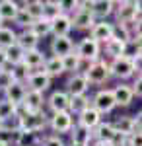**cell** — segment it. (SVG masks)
Listing matches in <instances>:
<instances>
[{
    "instance_id": "6da1fadb",
    "label": "cell",
    "mask_w": 142,
    "mask_h": 146,
    "mask_svg": "<svg viewBox=\"0 0 142 146\" xmlns=\"http://www.w3.org/2000/svg\"><path fill=\"white\" fill-rule=\"evenodd\" d=\"M12 127H18L20 131H27V133H37V135H45V131L49 129V113H25L18 107V117L16 121L10 123Z\"/></svg>"
},
{
    "instance_id": "7a4b0ae2",
    "label": "cell",
    "mask_w": 142,
    "mask_h": 146,
    "mask_svg": "<svg viewBox=\"0 0 142 146\" xmlns=\"http://www.w3.org/2000/svg\"><path fill=\"white\" fill-rule=\"evenodd\" d=\"M76 125V117L70 111L64 113H49V131L53 135H70V131Z\"/></svg>"
},
{
    "instance_id": "3957f363",
    "label": "cell",
    "mask_w": 142,
    "mask_h": 146,
    "mask_svg": "<svg viewBox=\"0 0 142 146\" xmlns=\"http://www.w3.org/2000/svg\"><path fill=\"white\" fill-rule=\"evenodd\" d=\"M86 80L90 82V86H103L111 80V68L107 58H99L96 62H92V66L88 68V72L84 74Z\"/></svg>"
},
{
    "instance_id": "277c9868",
    "label": "cell",
    "mask_w": 142,
    "mask_h": 146,
    "mask_svg": "<svg viewBox=\"0 0 142 146\" xmlns=\"http://www.w3.org/2000/svg\"><path fill=\"white\" fill-rule=\"evenodd\" d=\"M109 68H111V78H115L117 82H129L136 76L134 60L127 58V56H119V58L111 60Z\"/></svg>"
},
{
    "instance_id": "5b68a950",
    "label": "cell",
    "mask_w": 142,
    "mask_h": 146,
    "mask_svg": "<svg viewBox=\"0 0 142 146\" xmlns=\"http://www.w3.org/2000/svg\"><path fill=\"white\" fill-rule=\"evenodd\" d=\"M80 58L84 60H90V62H96L99 58H103V45H99L98 41H94L90 35L88 37H82L76 43V51H74Z\"/></svg>"
},
{
    "instance_id": "8992f818",
    "label": "cell",
    "mask_w": 142,
    "mask_h": 146,
    "mask_svg": "<svg viewBox=\"0 0 142 146\" xmlns=\"http://www.w3.org/2000/svg\"><path fill=\"white\" fill-rule=\"evenodd\" d=\"M92 107L98 109L101 115H111V113L117 109L113 90H111V88H99V90L92 96Z\"/></svg>"
},
{
    "instance_id": "52a82bcc",
    "label": "cell",
    "mask_w": 142,
    "mask_h": 146,
    "mask_svg": "<svg viewBox=\"0 0 142 146\" xmlns=\"http://www.w3.org/2000/svg\"><path fill=\"white\" fill-rule=\"evenodd\" d=\"M113 16H115V23H123V25L136 22V2H132V0L115 2V14Z\"/></svg>"
},
{
    "instance_id": "ba28073f",
    "label": "cell",
    "mask_w": 142,
    "mask_h": 146,
    "mask_svg": "<svg viewBox=\"0 0 142 146\" xmlns=\"http://www.w3.org/2000/svg\"><path fill=\"white\" fill-rule=\"evenodd\" d=\"M47 111L49 113L70 111V96L64 90H53L47 96Z\"/></svg>"
},
{
    "instance_id": "9c48e42d",
    "label": "cell",
    "mask_w": 142,
    "mask_h": 146,
    "mask_svg": "<svg viewBox=\"0 0 142 146\" xmlns=\"http://www.w3.org/2000/svg\"><path fill=\"white\" fill-rule=\"evenodd\" d=\"M20 109L25 111V113H41V111H45V109H47V98H45V94L27 90V96H25L23 103L20 105Z\"/></svg>"
},
{
    "instance_id": "30bf717a",
    "label": "cell",
    "mask_w": 142,
    "mask_h": 146,
    "mask_svg": "<svg viewBox=\"0 0 142 146\" xmlns=\"http://www.w3.org/2000/svg\"><path fill=\"white\" fill-rule=\"evenodd\" d=\"M49 51L53 56L64 58V56L72 55L76 51V43H74L72 37H53L51 43H49Z\"/></svg>"
},
{
    "instance_id": "8fae6325",
    "label": "cell",
    "mask_w": 142,
    "mask_h": 146,
    "mask_svg": "<svg viewBox=\"0 0 142 146\" xmlns=\"http://www.w3.org/2000/svg\"><path fill=\"white\" fill-rule=\"evenodd\" d=\"M64 92L70 96V98L88 96V92H90V82L86 80L84 74H72V76H68V80H66Z\"/></svg>"
},
{
    "instance_id": "7c38bea8",
    "label": "cell",
    "mask_w": 142,
    "mask_h": 146,
    "mask_svg": "<svg viewBox=\"0 0 142 146\" xmlns=\"http://www.w3.org/2000/svg\"><path fill=\"white\" fill-rule=\"evenodd\" d=\"M25 86H27V90H33V92H41L45 94L47 90H51V86H53V78L43 72V70H35L29 74V78L25 82Z\"/></svg>"
},
{
    "instance_id": "4fadbf2b",
    "label": "cell",
    "mask_w": 142,
    "mask_h": 146,
    "mask_svg": "<svg viewBox=\"0 0 142 146\" xmlns=\"http://www.w3.org/2000/svg\"><path fill=\"white\" fill-rule=\"evenodd\" d=\"M70 18H72V27H74L76 31H92V27L98 23V20L94 18L92 10H86V8H82V6H80V10H78L76 14H72Z\"/></svg>"
},
{
    "instance_id": "5bb4252c",
    "label": "cell",
    "mask_w": 142,
    "mask_h": 146,
    "mask_svg": "<svg viewBox=\"0 0 142 146\" xmlns=\"http://www.w3.org/2000/svg\"><path fill=\"white\" fill-rule=\"evenodd\" d=\"M113 96H115V103L117 107H131L134 101V92H132L129 82H117L113 88Z\"/></svg>"
},
{
    "instance_id": "9a60e30c",
    "label": "cell",
    "mask_w": 142,
    "mask_h": 146,
    "mask_svg": "<svg viewBox=\"0 0 142 146\" xmlns=\"http://www.w3.org/2000/svg\"><path fill=\"white\" fill-rule=\"evenodd\" d=\"M113 27H115V22H109V20L98 22L92 27L90 37H92L94 41H98L99 45H105L109 39H113Z\"/></svg>"
},
{
    "instance_id": "2e32d148",
    "label": "cell",
    "mask_w": 142,
    "mask_h": 146,
    "mask_svg": "<svg viewBox=\"0 0 142 146\" xmlns=\"http://www.w3.org/2000/svg\"><path fill=\"white\" fill-rule=\"evenodd\" d=\"M113 127L121 136L129 138L131 135H134L138 129H136V121H134V115H119L113 119Z\"/></svg>"
},
{
    "instance_id": "e0dca14e",
    "label": "cell",
    "mask_w": 142,
    "mask_h": 146,
    "mask_svg": "<svg viewBox=\"0 0 142 146\" xmlns=\"http://www.w3.org/2000/svg\"><path fill=\"white\" fill-rule=\"evenodd\" d=\"M92 14L98 22L109 20L115 14V0H94L92 2Z\"/></svg>"
},
{
    "instance_id": "ac0fdd59",
    "label": "cell",
    "mask_w": 142,
    "mask_h": 146,
    "mask_svg": "<svg viewBox=\"0 0 142 146\" xmlns=\"http://www.w3.org/2000/svg\"><path fill=\"white\" fill-rule=\"evenodd\" d=\"M92 133H94V140H99V142H109V144H113L115 138H117V131L113 127V121H101Z\"/></svg>"
},
{
    "instance_id": "d6986e66",
    "label": "cell",
    "mask_w": 142,
    "mask_h": 146,
    "mask_svg": "<svg viewBox=\"0 0 142 146\" xmlns=\"http://www.w3.org/2000/svg\"><path fill=\"white\" fill-rule=\"evenodd\" d=\"M101 121H103V115H101L98 109H94V107H88L84 113H80L76 117V123L82 125V127H86V129H90V131H94Z\"/></svg>"
},
{
    "instance_id": "ffe728a7",
    "label": "cell",
    "mask_w": 142,
    "mask_h": 146,
    "mask_svg": "<svg viewBox=\"0 0 142 146\" xmlns=\"http://www.w3.org/2000/svg\"><path fill=\"white\" fill-rule=\"evenodd\" d=\"M53 37H70L72 33V18L68 14H60L56 20H53Z\"/></svg>"
},
{
    "instance_id": "44dd1931",
    "label": "cell",
    "mask_w": 142,
    "mask_h": 146,
    "mask_svg": "<svg viewBox=\"0 0 142 146\" xmlns=\"http://www.w3.org/2000/svg\"><path fill=\"white\" fill-rule=\"evenodd\" d=\"M25 96H27V86L22 84V82H14L10 88L2 94V98H6L8 101H12V103H14V105H18V107L23 103Z\"/></svg>"
},
{
    "instance_id": "7402d4cb",
    "label": "cell",
    "mask_w": 142,
    "mask_h": 146,
    "mask_svg": "<svg viewBox=\"0 0 142 146\" xmlns=\"http://www.w3.org/2000/svg\"><path fill=\"white\" fill-rule=\"evenodd\" d=\"M45 62H47V55H45V51H41V49L27 51V53H25V58H23V64L29 68L31 72H35V70H43Z\"/></svg>"
},
{
    "instance_id": "603a6c76",
    "label": "cell",
    "mask_w": 142,
    "mask_h": 146,
    "mask_svg": "<svg viewBox=\"0 0 142 146\" xmlns=\"http://www.w3.org/2000/svg\"><path fill=\"white\" fill-rule=\"evenodd\" d=\"M22 10V4L16 0H0V18L6 22H14Z\"/></svg>"
},
{
    "instance_id": "cb8c5ba5",
    "label": "cell",
    "mask_w": 142,
    "mask_h": 146,
    "mask_svg": "<svg viewBox=\"0 0 142 146\" xmlns=\"http://www.w3.org/2000/svg\"><path fill=\"white\" fill-rule=\"evenodd\" d=\"M18 45L27 53V51H33V49H39L41 39L33 33L31 29H23V31H18Z\"/></svg>"
},
{
    "instance_id": "d4e9b609",
    "label": "cell",
    "mask_w": 142,
    "mask_h": 146,
    "mask_svg": "<svg viewBox=\"0 0 142 146\" xmlns=\"http://www.w3.org/2000/svg\"><path fill=\"white\" fill-rule=\"evenodd\" d=\"M43 72H47L51 78H60L64 74V66H62V58L60 56H47V62L43 66Z\"/></svg>"
},
{
    "instance_id": "484cf974",
    "label": "cell",
    "mask_w": 142,
    "mask_h": 146,
    "mask_svg": "<svg viewBox=\"0 0 142 146\" xmlns=\"http://www.w3.org/2000/svg\"><path fill=\"white\" fill-rule=\"evenodd\" d=\"M125 53V43H121L117 39H109L105 45H103V58H107V60H115V58H119L123 56Z\"/></svg>"
},
{
    "instance_id": "4316f807",
    "label": "cell",
    "mask_w": 142,
    "mask_h": 146,
    "mask_svg": "<svg viewBox=\"0 0 142 146\" xmlns=\"http://www.w3.org/2000/svg\"><path fill=\"white\" fill-rule=\"evenodd\" d=\"M70 140L72 142H82V144H92L94 142V133L86 129V127H82V125H74V129L70 131Z\"/></svg>"
},
{
    "instance_id": "83f0119b",
    "label": "cell",
    "mask_w": 142,
    "mask_h": 146,
    "mask_svg": "<svg viewBox=\"0 0 142 146\" xmlns=\"http://www.w3.org/2000/svg\"><path fill=\"white\" fill-rule=\"evenodd\" d=\"M16 117H18V105H14L6 98H0V119L10 125L16 121Z\"/></svg>"
},
{
    "instance_id": "f1b7e54d",
    "label": "cell",
    "mask_w": 142,
    "mask_h": 146,
    "mask_svg": "<svg viewBox=\"0 0 142 146\" xmlns=\"http://www.w3.org/2000/svg\"><path fill=\"white\" fill-rule=\"evenodd\" d=\"M31 29L33 33L37 35L39 39H47V37H53V23L49 22V20H45V18H41V20H35V22L31 23Z\"/></svg>"
},
{
    "instance_id": "f546056e",
    "label": "cell",
    "mask_w": 142,
    "mask_h": 146,
    "mask_svg": "<svg viewBox=\"0 0 142 146\" xmlns=\"http://www.w3.org/2000/svg\"><path fill=\"white\" fill-rule=\"evenodd\" d=\"M22 4V8L29 16H31V20H41L43 18V10H45V0H27V2H20Z\"/></svg>"
},
{
    "instance_id": "4dcf8cb0",
    "label": "cell",
    "mask_w": 142,
    "mask_h": 146,
    "mask_svg": "<svg viewBox=\"0 0 142 146\" xmlns=\"http://www.w3.org/2000/svg\"><path fill=\"white\" fill-rule=\"evenodd\" d=\"M88 107H92V96H76V98H70V113L78 117L80 113H84Z\"/></svg>"
},
{
    "instance_id": "1f68e13d",
    "label": "cell",
    "mask_w": 142,
    "mask_h": 146,
    "mask_svg": "<svg viewBox=\"0 0 142 146\" xmlns=\"http://www.w3.org/2000/svg\"><path fill=\"white\" fill-rule=\"evenodd\" d=\"M6 58H8V66H18V64H23V58H25V51L18 45H12L6 49Z\"/></svg>"
},
{
    "instance_id": "d6a6232c",
    "label": "cell",
    "mask_w": 142,
    "mask_h": 146,
    "mask_svg": "<svg viewBox=\"0 0 142 146\" xmlns=\"http://www.w3.org/2000/svg\"><path fill=\"white\" fill-rule=\"evenodd\" d=\"M18 43V31L16 29H12L8 25H4V27H0V49H8V47L16 45Z\"/></svg>"
},
{
    "instance_id": "836d02e7",
    "label": "cell",
    "mask_w": 142,
    "mask_h": 146,
    "mask_svg": "<svg viewBox=\"0 0 142 146\" xmlns=\"http://www.w3.org/2000/svg\"><path fill=\"white\" fill-rule=\"evenodd\" d=\"M41 136L43 135L20 131V133H18V138H16V146H39L41 144Z\"/></svg>"
},
{
    "instance_id": "e575fe53",
    "label": "cell",
    "mask_w": 142,
    "mask_h": 146,
    "mask_svg": "<svg viewBox=\"0 0 142 146\" xmlns=\"http://www.w3.org/2000/svg\"><path fill=\"white\" fill-rule=\"evenodd\" d=\"M80 62H82V58L76 55V53H72V55H68L62 58V66H64V74H80Z\"/></svg>"
},
{
    "instance_id": "d590c367",
    "label": "cell",
    "mask_w": 142,
    "mask_h": 146,
    "mask_svg": "<svg viewBox=\"0 0 142 146\" xmlns=\"http://www.w3.org/2000/svg\"><path fill=\"white\" fill-rule=\"evenodd\" d=\"M60 14H62V10H60V2H58V0H45V10H43L45 20L53 22Z\"/></svg>"
},
{
    "instance_id": "8d00e7d4",
    "label": "cell",
    "mask_w": 142,
    "mask_h": 146,
    "mask_svg": "<svg viewBox=\"0 0 142 146\" xmlns=\"http://www.w3.org/2000/svg\"><path fill=\"white\" fill-rule=\"evenodd\" d=\"M18 133H20V129H18V127L6 125L4 129H0V142H2V144H8V146H16Z\"/></svg>"
},
{
    "instance_id": "74e56055",
    "label": "cell",
    "mask_w": 142,
    "mask_h": 146,
    "mask_svg": "<svg viewBox=\"0 0 142 146\" xmlns=\"http://www.w3.org/2000/svg\"><path fill=\"white\" fill-rule=\"evenodd\" d=\"M113 39H117L121 43H129V41L134 39V35H132V31L129 29V25L115 23V27H113Z\"/></svg>"
},
{
    "instance_id": "f35d334b",
    "label": "cell",
    "mask_w": 142,
    "mask_h": 146,
    "mask_svg": "<svg viewBox=\"0 0 142 146\" xmlns=\"http://www.w3.org/2000/svg\"><path fill=\"white\" fill-rule=\"evenodd\" d=\"M10 72H12V78H14V82H22V84H25V82H27V78H29V74H31V70L25 66V64L12 66Z\"/></svg>"
},
{
    "instance_id": "ab89813d",
    "label": "cell",
    "mask_w": 142,
    "mask_h": 146,
    "mask_svg": "<svg viewBox=\"0 0 142 146\" xmlns=\"http://www.w3.org/2000/svg\"><path fill=\"white\" fill-rule=\"evenodd\" d=\"M14 23H16V27H18L20 31H23V29H29V27H31L33 20H31V16H29V14L22 8V10H20V14H18V18L14 20Z\"/></svg>"
},
{
    "instance_id": "60d3db41",
    "label": "cell",
    "mask_w": 142,
    "mask_h": 146,
    "mask_svg": "<svg viewBox=\"0 0 142 146\" xmlns=\"http://www.w3.org/2000/svg\"><path fill=\"white\" fill-rule=\"evenodd\" d=\"M140 55H142V51H140V47L136 45L134 39L129 41V43H125V53H123V56H127V58H131V60H136Z\"/></svg>"
},
{
    "instance_id": "b9f144b4",
    "label": "cell",
    "mask_w": 142,
    "mask_h": 146,
    "mask_svg": "<svg viewBox=\"0 0 142 146\" xmlns=\"http://www.w3.org/2000/svg\"><path fill=\"white\" fill-rule=\"evenodd\" d=\"M39 146H66V142L62 140V136L53 135V133H47L41 136V144Z\"/></svg>"
},
{
    "instance_id": "7bdbcfd3",
    "label": "cell",
    "mask_w": 142,
    "mask_h": 146,
    "mask_svg": "<svg viewBox=\"0 0 142 146\" xmlns=\"http://www.w3.org/2000/svg\"><path fill=\"white\" fill-rule=\"evenodd\" d=\"M12 84H14V78H12L10 68H4V70H0V94H4V92L8 90Z\"/></svg>"
},
{
    "instance_id": "ee69618b",
    "label": "cell",
    "mask_w": 142,
    "mask_h": 146,
    "mask_svg": "<svg viewBox=\"0 0 142 146\" xmlns=\"http://www.w3.org/2000/svg\"><path fill=\"white\" fill-rule=\"evenodd\" d=\"M131 88L134 92V98H142V76L140 74H136L131 82Z\"/></svg>"
},
{
    "instance_id": "f6af8a7d",
    "label": "cell",
    "mask_w": 142,
    "mask_h": 146,
    "mask_svg": "<svg viewBox=\"0 0 142 146\" xmlns=\"http://www.w3.org/2000/svg\"><path fill=\"white\" fill-rule=\"evenodd\" d=\"M127 144L129 146H142V131H136L134 135H131L127 138Z\"/></svg>"
},
{
    "instance_id": "bcb514c9",
    "label": "cell",
    "mask_w": 142,
    "mask_h": 146,
    "mask_svg": "<svg viewBox=\"0 0 142 146\" xmlns=\"http://www.w3.org/2000/svg\"><path fill=\"white\" fill-rule=\"evenodd\" d=\"M4 68H10V66H8V58H6V51H4V49H0V70H4Z\"/></svg>"
},
{
    "instance_id": "7dc6e473",
    "label": "cell",
    "mask_w": 142,
    "mask_h": 146,
    "mask_svg": "<svg viewBox=\"0 0 142 146\" xmlns=\"http://www.w3.org/2000/svg\"><path fill=\"white\" fill-rule=\"evenodd\" d=\"M136 37H142V18L134 22V39Z\"/></svg>"
},
{
    "instance_id": "c3c4849f",
    "label": "cell",
    "mask_w": 142,
    "mask_h": 146,
    "mask_svg": "<svg viewBox=\"0 0 142 146\" xmlns=\"http://www.w3.org/2000/svg\"><path fill=\"white\" fill-rule=\"evenodd\" d=\"M134 121H136V129H138V131H142V109L134 115Z\"/></svg>"
},
{
    "instance_id": "681fc988",
    "label": "cell",
    "mask_w": 142,
    "mask_h": 146,
    "mask_svg": "<svg viewBox=\"0 0 142 146\" xmlns=\"http://www.w3.org/2000/svg\"><path fill=\"white\" fill-rule=\"evenodd\" d=\"M134 66H136V74H140V76H142V55L134 60Z\"/></svg>"
},
{
    "instance_id": "f907efd6",
    "label": "cell",
    "mask_w": 142,
    "mask_h": 146,
    "mask_svg": "<svg viewBox=\"0 0 142 146\" xmlns=\"http://www.w3.org/2000/svg\"><path fill=\"white\" fill-rule=\"evenodd\" d=\"M90 146H111V144H109V142H99V140H94Z\"/></svg>"
},
{
    "instance_id": "816d5d0a",
    "label": "cell",
    "mask_w": 142,
    "mask_h": 146,
    "mask_svg": "<svg viewBox=\"0 0 142 146\" xmlns=\"http://www.w3.org/2000/svg\"><path fill=\"white\" fill-rule=\"evenodd\" d=\"M66 146H90V144H82V142H72L70 140V142H66Z\"/></svg>"
},
{
    "instance_id": "f5cc1de1",
    "label": "cell",
    "mask_w": 142,
    "mask_h": 146,
    "mask_svg": "<svg viewBox=\"0 0 142 146\" xmlns=\"http://www.w3.org/2000/svg\"><path fill=\"white\" fill-rule=\"evenodd\" d=\"M134 41H136V45L140 47V51H142V37H136V39H134Z\"/></svg>"
},
{
    "instance_id": "db71d44e",
    "label": "cell",
    "mask_w": 142,
    "mask_h": 146,
    "mask_svg": "<svg viewBox=\"0 0 142 146\" xmlns=\"http://www.w3.org/2000/svg\"><path fill=\"white\" fill-rule=\"evenodd\" d=\"M111 146H129V144H127V142H113Z\"/></svg>"
},
{
    "instance_id": "11a10c76",
    "label": "cell",
    "mask_w": 142,
    "mask_h": 146,
    "mask_svg": "<svg viewBox=\"0 0 142 146\" xmlns=\"http://www.w3.org/2000/svg\"><path fill=\"white\" fill-rule=\"evenodd\" d=\"M6 125H8V123H6V121H2V119H0V129H4Z\"/></svg>"
},
{
    "instance_id": "9f6ffc18",
    "label": "cell",
    "mask_w": 142,
    "mask_h": 146,
    "mask_svg": "<svg viewBox=\"0 0 142 146\" xmlns=\"http://www.w3.org/2000/svg\"><path fill=\"white\" fill-rule=\"evenodd\" d=\"M0 27H4V20L2 18H0Z\"/></svg>"
},
{
    "instance_id": "6f0895ef",
    "label": "cell",
    "mask_w": 142,
    "mask_h": 146,
    "mask_svg": "<svg viewBox=\"0 0 142 146\" xmlns=\"http://www.w3.org/2000/svg\"><path fill=\"white\" fill-rule=\"evenodd\" d=\"M0 146H8V144H2V142H0Z\"/></svg>"
}]
</instances>
